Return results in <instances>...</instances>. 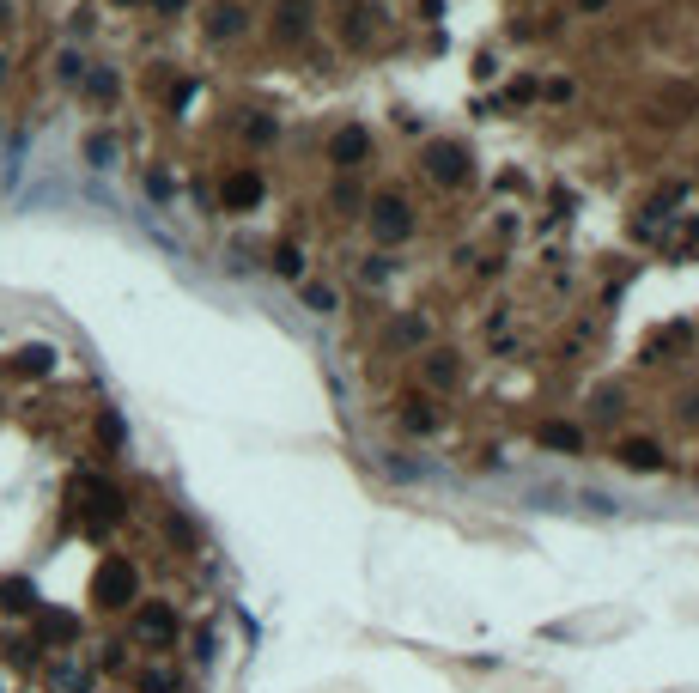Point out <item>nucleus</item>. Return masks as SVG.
<instances>
[{"instance_id": "20e7f679", "label": "nucleus", "mask_w": 699, "mask_h": 693, "mask_svg": "<svg viewBox=\"0 0 699 693\" xmlns=\"http://www.w3.org/2000/svg\"><path fill=\"white\" fill-rule=\"evenodd\" d=\"M426 165H432L438 183H462V177H469V159H462V146H450V140H432L426 146Z\"/></svg>"}, {"instance_id": "412c9836", "label": "nucleus", "mask_w": 699, "mask_h": 693, "mask_svg": "<svg viewBox=\"0 0 699 693\" xmlns=\"http://www.w3.org/2000/svg\"><path fill=\"white\" fill-rule=\"evenodd\" d=\"M0 67H7V61H0Z\"/></svg>"}, {"instance_id": "f03ea898", "label": "nucleus", "mask_w": 699, "mask_h": 693, "mask_svg": "<svg viewBox=\"0 0 699 693\" xmlns=\"http://www.w3.org/2000/svg\"><path fill=\"white\" fill-rule=\"evenodd\" d=\"M134 639L140 645H177V608L171 602H146L134 614Z\"/></svg>"}, {"instance_id": "4468645a", "label": "nucleus", "mask_w": 699, "mask_h": 693, "mask_svg": "<svg viewBox=\"0 0 699 693\" xmlns=\"http://www.w3.org/2000/svg\"><path fill=\"white\" fill-rule=\"evenodd\" d=\"M402 426H408V432H432V426H438V414L420 402V408H408V414H402Z\"/></svg>"}, {"instance_id": "1a4fd4ad", "label": "nucleus", "mask_w": 699, "mask_h": 693, "mask_svg": "<svg viewBox=\"0 0 699 693\" xmlns=\"http://www.w3.org/2000/svg\"><path fill=\"white\" fill-rule=\"evenodd\" d=\"M620 462H627V469H657L663 450H657V444H645V438H627V444H620Z\"/></svg>"}, {"instance_id": "423d86ee", "label": "nucleus", "mask_w": 699, "mask_h": 693, "mask_svg": "<svg viewBox=\"0 0 699 693\" xmlns=\"http://www.w3.org/2000/svg\"><path fill=\"white\" fill-rule=\"evenodd\" d=\"M365 152H371V134H365V128H341L335 146H329V159H335V165H359Z\"/></svg>"}, {"instance_id": "6ab92c4d", "label": "nucleus", "mask_w": 699, "mask_h": 693, "mask_svg": "<svg viewBox=\"0 0 699 693\" xmlns=\"http://www.w3.org/2000/svg\"><path fill=\"white\" fill-rule=\"evenodd\" d=\"M98 669H122V645H104L98 651Z\"/></svg>"}, {"instance_id": "dca6fc26", "label": "nucleus", "mask_w": 699, "mask_h": 693, "mask_svg": "<svg viewBox=\"0 0 699 693\" xmlns=\"http://www.w3.org/2000/svg\"><path fill=\"white\" fill-rule=\"evenodd\" d=\"M426 377H432V383H450V377H456L450 353H432V359H426Z\"/></svg>"}, {"instance_id": "2eb2a0df", "label": "nucleus", "mask_w": 699, "mask_h": 693, "mask_svg": "<svg viewBox=\"0 0 699 693\" xmlns=\"http://www.w3.org/2000/svg\"><path fill=\"white\" fill-rule=\"evenodd\" d=\"M238 25H244V13H238V7H219V13H213V37H231Z\"/></svg>"}, {"instance_id": "ddd939ff", "label": "nucleus", "mask_w": 699, "mask_h": 693, "mask_svg": "<svg viewBox=\"0 0 699 693\" xmlns=\"http://www.w3.org/2000/svg\"><path fill=\"white\" fill-rule=\"evenodd\" d=\"M49 365H55V353H49V347H25V353H19V371H25V377H43Z\"/></svg>"}, {"instance_id": "0eeeda50", "label": "nucleus", "mask_w": 699, "mask_h": 693, "mask_svg": "<svg viewBox=\"0 0 699 693\" xmlns=\"http://www.w3.org/2000/svg\"><path fill=\"white\" fill-rule=\"evenodd\" d=\"M256 201H262V177L256 171L225 177V207H256Z\"/></svg>"}, {"instance_id": "9d476101", "label": "nucleus", "mask_w": 699, "mask_h": 693, "mask_svg": "<svg viewBox=\"0 0 699 693\" xmlns=\"http://www.w3.org/2000/svg\"><path fill=\"white\" fill-rule=\"evenodd\" d=\"M541 444H548V450H578V444H584V432H578V426H566V420H548V426H541Z\"/></svg>"}, {"instance_id": "f257e3e1", "label": "nucleus", "mask_w": 699, "mask_h": 693, "mask_svg": "<svg viewBox=\"0 0 699 693\" xmlns=\"http://www.w3.org/2000/svg\"><path fill=\"white\" fill-rule=\"evenodd\" d=\"M134 590H140V578H134V566H128L122 554H110V560L98 566V578H92L98 608H128V602H134Z\"/></svg>"}, {"instance_id": "9b49d317", "label": "nucleus", "mask_w": 699, "mask_h": 693, "mask_svg": "<svg viewBox=\"0 0 699 693\" xmlns=\"http://www.w3.org/2000/svg\"><path fill=\"white\" fill-rule=\"evenodd\" d=\"M55 693H92V675H86L80 663H61V669H55Z\"/></svg>"}, {"instance_id": "f3484780", "label": "nucleus", "mask_w": 699, "mask_h": 693, "mask_svg": "<svg viewBox=\"0 0 699 693\" xmlns=\"http://www.w3.org/2000/svg\"><path fill=\"white\" fill-rule=\"evenodd\" d=\"M304 304L310 311H335V292L329 286H304Z\"/></svg>"}, {"instance_id": "f8f14e48", "label": "nucleus", "mask_w": 699, "mask_h": 693, "mask_svg": "<svg viewBox=\"0 0 699 693\" xmlns=\"http://www.w3.org/2000/svg\"><path fill=\"white\" fill-rule=\"evenodd\" d=\"M134 693H177V675L171 669H140L134 675Z\"/></svg>"}, {"instance_id": "aec40b11", "label": "nucleus", "mask_w": 699, "mask_h": 693, "mask_svg": "<svg viewBox=\"0 0 699 693\" xmlns=\"http://www.w3.org/2000/svg\"><path fill=\"white\" fill-rule=\"evenodd\" d=\"M152 7H159V13H177V7H183V0H152Z\"/></svg>"}, {"instance_id": "39448f33", "label": "nucleus", "mask_w": 699, "mask_h": 693, "mask_svg": "<svg viewBox=\"0 0 699 693\" xmlns=\"http://www.w3.org/2000/svg\"><path fill=\"white\" fill-rule=\"evenodd\" d=\"M37 639H49V645H73V639H80V621H73L67 608H37Z\"/></svg>"}, {"instance_id": "6e6552de", "label": "nucleus", "mask_w": 699, "mask_h": 693, "mask_svg": "<svg viewBox=\"0 0 699 693\" xmlns=\"http://www.w3.org/2000/svg\"><path fill=\"white\" fill-rule=\"evenodd\" d=\"M0 602H7L13 614H37V590H31L25 578H7V584H0Z\"/></svg>"}, {"instance_id": "a211bd4d", "label": "nucleus", "mask_w": 699, "mask_h": 693, "mask_svg": "<svg viewBox=\"0 0 699 693\" xmlns=\"http://www.w3.org/2000/svg\"><path fill=\"white\" fill-rule=\"evenodd\" d=\"M98 438H104V444H122V420H116V414H104V420H98Z\"/></svg>"}, {"instance_id": "7ed1b4c3", "label": "nucleus", "mask_w": 699, "mask_h": 693, "mask_svg": "<svg viewBox=\"0 0 699 693\" xmlns=\"http://www.w3.org/2000/svg\"><path fill=\"white\" fill-rule=\"evenodd\" d=\"M371 231H377V238H383V244H402V238H408V231H414V219H408V207H402L396 195H383V201L371 207Z\"/></svg>"}]
</instances>
